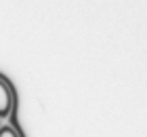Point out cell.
I'll return each instance as SVG.
<instances>
[{
	"label": "cell",
	"instance_id": "obj_1",
	"mask_svg": "<svg viewBox=\"0 0 147 137\" xmlns=\"http://www.w3.org/2000/svg\"><path fill=\"white\" fill-rule=\"evenodd\" d=\"M13 110V95H11V89L9 85L0 78V118H6Z\"/></svg>",
	"mask_w": 147,
	"mask_h": 137
},
{
	"label": "cell",
	"instance_id": "obj_2",
	"mask_svg": "<svg viewBox=\"0 0 147 137\" xmlns=\"http://www.w3.org/2000/svg\"><path fill=\"white\" fill-rule=\"evenodd\" d=\"M0 137H19L13 127H0Z\"/></svg>",
	"mask_w": 147,
	"mask_h": 137
}]
</instances>
